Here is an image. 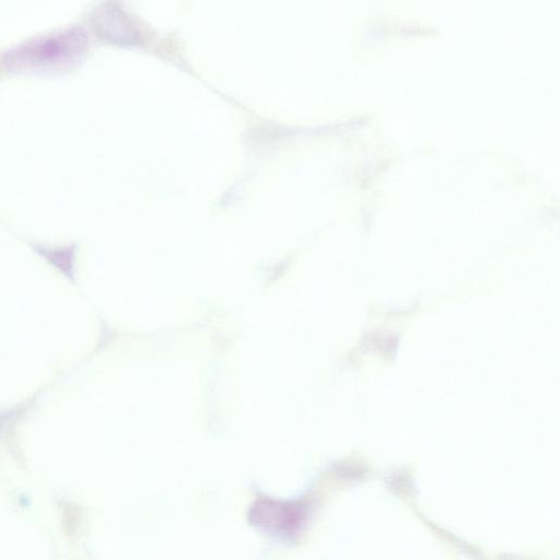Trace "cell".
<instances>
[{"instance_id": "cell-1", "label": "cell", "mask_w": 560, "mask_h": 560, "mask_svg": "<svg viewBox=\"0 0 560 560\" xmlns=\"http://www.w3.org/2000/svg\"><path fill=\"white\" fill-rule=\"evenodd\" d=\"M79 31H67L36 39L9 54L10 67L19 70H48L74 62L84 48Z\"/></svg>"}]
</instances>
